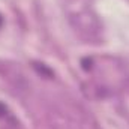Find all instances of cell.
<instances>
[{
  "mask_svg": "<svg viewBox=\"0 0 129 129\" xmlns=\"http://www.w3.org/2000/svg\"><path fill=\"white\" fill-rule=\"evenodd\" d=\"M81 63H83V68H84V69H89V68L92 66V59H83Z\"/></svg>",
  "mask_w": 129,
  "mask_h": 129,
  "instance_id": "2",
  "label": "cell"
},
{
  "mask_svg": "<svg viewBox=\"0 0 129 129\" xmlns=\"http://www.w3.org/2000/svg\"><path fill=\"white\" fill-rule=\"evenodd\" d=\"M33 68L41 74V75H44V77H48V78H51L53 77V71L51 69H48L45 64H42V63H33Z\"/></svg>",
  "mask_w": 129,
  "mask_h": 129,
  "instance_id": "1",
  "label": "cell"
},
{
  "mask_svg": "<svg viewBox=\"0 0 129 129\" xmlns=\"http://www.w3.org/2000/svg\"><path fill=\"white\" fill-rule=\"evenodd\" d=\"M3 114H6V107L0 105V116H3Z\"/></svg>",
  "mask_w": 129,
  "mask_h": 129,
  "instance_id": "3",
  "label": "cell"
}]
</instances>
